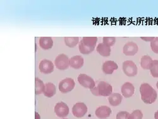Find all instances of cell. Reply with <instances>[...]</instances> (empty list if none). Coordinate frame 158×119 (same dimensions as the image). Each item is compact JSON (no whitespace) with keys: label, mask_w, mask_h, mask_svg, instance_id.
I'll return each mask as SVG.
<instances>
[{"label":"cell","mask_w":158,"mask_h":119,"mask_svg":"<svg viewBox=\"0 0 158 119\" xmlns=\"http://www.w3.org/2000/svg\"><path fill=\"white\" fill-rule=\"evenodd\" d=\"M140 93L142 101L146 104L154 103L157 97L156 91L148 83H143L140 85Z\"/></svg>","instance_id":"6da1fadb"},{"label":"cell","mask_w":158,"mask_h":119,"mask_svg":"<svg viewBox=\"0 0 158 119\" xmlns=\"http://www.w3.org/2000/svg\"><path fill=\"white\" fill-rule=\"evenodd\" d=\"M97 41L96 37H84L78 43L79 51L84 55L90 54L94 50Z\"/></svg>","instance_id":"7a4b0ae2"},{"label":"cell","mask_w":158,"mask_h":119,"mask_svg":"<svg viewBox=\"0 0 158 119\" xmlns=\"http://www.w3.org/2000/svg\"><path fill=\"white\" fill-rule=\"evenodd\" d=\"M122 70L128 77H134L137 74L138 69L135 63L131 60H127L123 63Z\"/></svg>","instance_id":"3957f363"},{"label":"cell","mask_w":158,"mask_h":119,"mask_svg":"<svg viewBox=\"0 0 158 119\" xmlns=\"http://www.w3.org/2000/svg\"><path fill=\"white\" fill-rule=\"evenodd\" d=\"M56 67L60 70H65L69 69L70 66V59L64 54H60L57 56L55 60Z\"/></svg>","instance_id":"277c9868"},{"label":"cell","mask_w":158,"mask_h":119,"mask_svg":"<svg viewBox=\"0 0 158 119\" xmlns=\"http://www.w3.org/2000/svg\"><path fill=\"white\" fill-rule=\"evenodd\" d=\"M75 86V81L72 78H66L59 83V90L62 93H67L72 91Z\"/></svg>","instance_id":"5b68a950"},{"label":"cell","mask_w":158,"mask_h":119,"mask_svg":"<svg viewBox=\"0 0 158 119\" xmlns=\"http://www.w3.org/2000/svg\"><path fill=\"white\" fill-rule=\"evenodd\" d=\"M77 80L78 83L84 87L90 89L96 86V83L94 81V79L86 74H81L78 76Z\"/></svg>","instance_id":"8992f818"},{"label":"cell","mask_w":158,"mask_h":119,"mask_svg":"<svg viewBox=\"0 0 158 119\" xmlns=\"http://www.w3.org/2000/svg\"><path fill=\"white\" fill-rule=\"evenodd\" d=\"M87 107L84 103H77L72 108V113L77 118L83 117L87 112Z\"/></svg>","instance_id":"52a82bcc"},{"label":"cell","mask_w":158,"mask_h":119,"mask_svg":"<svg viewBox=\"0 0 158 119\" xmlns=\"http://www.w3.org/2000/svg\"><path fill=\"white\" fill-rule=\"evenodd\" d=\"M54 111L58 117L64 118L69 115V108L68 105L65 103L60 102L56 103L55 106Z\"/></svg>","instance_id":"ba28073f"},{"label":"cell","mask_w":158,"mask_h":119,"mask_svg":"<svg viewBox=\"0 0 158 119\" xmlns=\"http://www.w3.org/2000/svg\"><path fill=\"white\" fill-rule=\"evenodd\" d=\"M98 92L99 96H110L113 92L112 86L108 83L101 81L98 83Z\"/></svg>","instance_id":"9c48e42d"},{"label":"cell","mask_w":158,"mask_h":119,"mask_svg":"<svg viewBox=\"0 0 158 119\" xmlns=\"http://www.w3.org/2000/svg\"><path fill=\"white\" fill-rule=\"evenodd\" d=\"M39 69L41 72L45 74H49L53 72L54 64L49 60L44 59L39 63Z\"/></svg>","instance_id":"30bf717a"},{"label":"cell","mask_w":158,"mask_h":119,"mask_svg":"<svg viewBox=\"0 0 158 119\" xmlns=\"http://www.w3.org/2000/svg\"><path fill=\"white\" fill-rule=\"evenodd\" d=\"M138 50L137 45L133 41L127 43L123 48V53L127 56H134L138 52Z\"/></svg>","instance_id":"8fae6325"},{"label":"cell","mask_w":158,"mask_h":119,"mask_svg":"<svg viewBox=\"0 0 158 119\" xmlns=\"http://www.w3.org/2000/svg\"><path fill=\"white\" fill-rule=\"evenodd\" d=\"M118 69V66L116 62L114 61H106L105 62L102 67V72L107 75H111L113 73V72Z\"/></svg>","instance_id":"7c38bea8"},{"label":"cell","mask_w":158,"mask_h":119,"mask_svg":"<svg viewBox=\"0 0 158 119\" xmlns=\"http://www.w3.org/2000/svg\"><path fill=\"white\" fill-rule=\"evenodd\" d=\"M121 91L123 96L125 98H130L134 94V92H135L134 86L130 83L127 82L122 85L121 87Z\"/></svg>","instance_id":"4fadbf2b"},{"label":"cell","mask_w":158,"mask_h":119,"mask_svg":"<svg viewBox=\"0 0 158 119\" xmlns=\"http://www.w3.org/2000/svg\"><path fill=\"white\" fill-rule=\"evenodd\" d=\"M112 111L108 106H101L98 107L95 112L96 117L100 119L107 118L111 114Z\"/></svg>","instance_id":"5bb4252c"},{"label":"cell","mask_w":158,"mask_h":119,"mask_svg":"<svg viewBox=\"0 0 158 119\" xmlns=\"http://www.w3.org/2000/svg\"><path fill=\"white\" fill-rule=\"evenodd\" d=\"M84 58L80 55L72 57L70 59V66L75 69H79L83 67Z\"/></svg>","instance_id":"9a60e30c"},{"label":"cell","mask_w":158,"mask_h":119,"mask_svg":"<svg viewBox=\"0 0 158 119\" xmlns=\"http://www.w3.org/2000/svg\"><path fill=\"white\" fill-rule=\"evenodd\" d=\"M39 45L43 49H50L53 46V41L51 37H41L39 39Z\"/></svg>","instance_id":"2e32d148"},{"label":"cell","mask_w":158,"mask_h":119,"mask_svg":"<svg viewBox=\"0 0 158 119\" xmlns=\"http://www.w3.org/2000/svg\"><path fill=\"white\" fill-rule=\"evenodd\" d=\"M96 50L100 55L104 57H109L111 55V47L104 43H99L98 45Z\"/></svg>","instance_id":"e0dca14e"},{"label":"cell","mask_w":158,"mask_h":119,"mask_svg":"<svg viewBox=\"0 0 158 119\" xmlns=\"http://www.w3.org/2000/svg\"><path fill=\"white\" fill-rule=\"evenodd\" d=\"M123 96L119 93H112L108 98L110 104L113 107H116L120 105L122 103Z\"/></svg>","instance_id":"ac0fdd59"},{"label":"cell","mask_w":158,"mask_h":119,"mask_svg":"<svg viewBox=\"0 0 158 119\" xmlns=\"http://www.w3.org/2000/svg\"><path fill=\"white\" fill-rule=\"evenodd\" d=\"M153 60L149 55L142 56L140 60V66L143 70H150Z\"/></svg>","instance_id":"d6986e66"},{"label":"cell","mask_w":158,"mask_h":119,"mask_svg":"<svg viewBox=\"0 0 158 119\" xmlns=\"http://www.w3.org/2000/svg\"><path fill=\"white\" fill-rule=\"evenodd\" d=\"M45 85H46V87L43 92L44 96L48 98H51L52 96H54L56 94L55 86L51 83H46Z\"/></svg>","instance_id":"ffe728a7"},{"label":"cell","mask_w":158,"mask_h":119,"mask_svg":"<svg viewBox=\"0 0 158 119\" xmlns=\"http://www.w3.org/2000/svg\"><path fill=\"white\" fill-rule=\"evenodd\" d=\"M46 85L44 84L43 81L37 77L35 78V94L36 95H41L42 92H44L45 90Z\"/></svg>","instance_id":"44dd1931"},{"label":"cell","mask_w":158,"mask_h":119,"mask_svg":"<svg viewBox=\"0 0 158 119\" xmlns=\"http://www.w3.org/2000/svg\"><path fill=\"white\" fill-rule=\"evenodd\" d=\"M64 43L70 48H73L79 43V37H65Z\"/></svg>","instance_id":"7402d4cb"},{"label":"cell","mask_w":158,"mask_h":119,"mask_svg":"<svg viewBox=\"0 0 158 119\" xmlns=\"http://www.w3.org/2000/svg\"><path fill=\"white\" fill-rule=\"evenodd\" d=\"M150 72L151 75L154 78H158V60H154L152 62V65L150 68Z\"/></svg>","instance_id":"603a6c76"},{"label":"cell","mask_w":158,"mask_h":119,"mask_svg":"<svg viewBox=\"0 0 158 119\" xmlns=\"http://www.w3.org/2000/svg\"><path fill=\"white\" fill-rule=\"evenodd\" d=\"M103 43L110 47L114 45L116 42V37H104L102 39Z\"/></svg>","instance_id":"cb8c5ba5"},{"label":"cell","mask_w":158,"mask_h":119,"mask_svg":"<svg viewBox=\"0 0 158 119\" xmlns=\"http://www.w3.org/2000/svg\"><path fill=\"white\" fill-rule=\"evenodd\" d=\"M143 113L140 110H136L130 113L128 119H142Z\"/></svg>","instance_id":"d4e9b609"},{"label":"cell","mask_w":158,"mask_h":119,"mask_svg":"<svg viewBox=\"0 0 158 119\" xmlns=\"http://www.w3.org/2000/svg\"><path fill=\"white\" fill-rule=\"evenodd\" d=\"M151 48L153 52L158 54V37H155L154 40L151 42Z\"/></svg>","instance_id":"484cf974"},{"label":"cell","mask_w":158,"mask_h":119,"mask_svg":"<svg viewBox=\"0 0 158 119\" xmlns=\"http://www.w3.org/2000/svg\"><path fill=\"white\" fill-rule=\"evenodd\" d=\"M130 113L126 111L118 112L116 115V119H128Z\"/></svg>","instance_id":"4316f807"},{"label":"cell","mask_w":158,"mask_h":119,"mask_svg":"<svg viewBox=\"0 0 158 119\" xmlns=\"http://www.w3.org/2000/svg\"><path fill=\"white\" fill-rule=\"evenodd\" d=\"M90 90V92H92V94H93V95L96 96H99V92H98V89L97 86H95L94 88H92Z\"/></svg>","instance_id":"83f0119b"},{"label":"cell","mask_w":158,"mask_h":119,"mask_svg":"<svg viewBox=\"0 0 158 119\" xmlns=\"http://www.w3.org/2000/svg\"><path fill=\"white\" fill-rule=\"evenodd\" d=\"M140 38L142 40L146 42H151L155 39L154 37H141Z\"/></svg>","instance_id":"f1b7e54d"},{"label":"cell","mask_w":158,"mask_h":119,"mask_svg":"<svg viewBox=\"0 0 158 119\" xmlns=\"http://www.w3.org/2000/svg\"><path fill=\"white\" fill-rule=\"evenodd\" d=\"M35 119H41V117L37 112H35Z\"/></svg>","instance_id":"f546056e"},{"label":"cell","mask_w":158,"mask_h":119,"mask_svg":"<svg viewBox=\"0 0 158 119\" xmlns=\"http://www.w3.org/2000/svg\"><path fill=\"white\" fill-rule=\"evenodd\" d=\"M154 118L155 119H158V110L154 113Z\"/></svg>","instance_id":"4dcf8cb0"},{"label":"cell","mask_w":158,"mask_h":119,"mask_svg":"<svg viewBox=\"0 0 158 119\" xmlns=\"http://www.w3.org/2000/svg\"><path fill=\"white\" fill-rule=\"evenodd\" d=\"M156 87H157V88L158 89V81H157V83H156Z\"/></svg>","instance_id":"1f68e13d"},{"label":"cell","mask_w":158,"mask_h":119,"mask_svg":"<svg viewBox=\"0 0 158 119\" xmlns=\"http://www.w3.org/2000/svg\"><path fill=\"white\" fill-rule=\"evenodd\" d=\"M63 119H68V118H63Z\"/></svg>","instance_id":"d6a6232c"}]
</instances>
